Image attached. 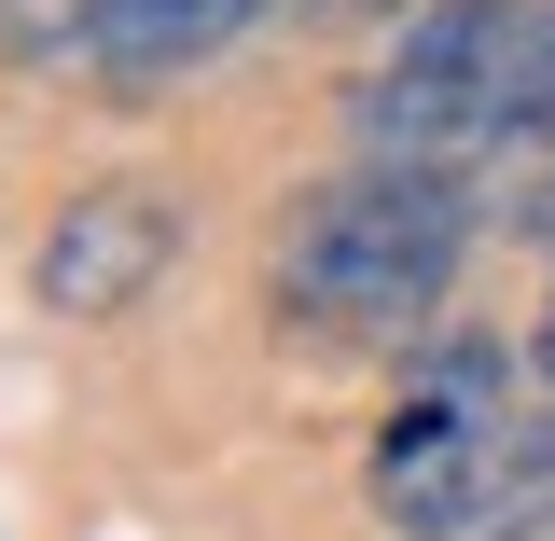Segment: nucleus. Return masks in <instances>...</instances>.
Here are the masks:
<instances>
[{"instance_id":"1","label":"nucleus","mask_w":555,"mask_h":541,"mask_svg":"<svg viewBox=\"0 0 555 541\" xmlns=\"http://www.w3.org/2000/svg\"><path fill=\"white\" fill-rule=\"evenodd\" d=\"M473 250V167H347L278 236V320L306 334H416Z\"/></svg>"},{"instance_id":"2","label":"nucleus","mask_w":555,"mask_h":541,"mask_svg":"<svg viewBox=\"0 0 555 541\" xmlns=\"http://www.w3.org/2000/svg\"><path fill=\"white\" fill-rule=\"evenodd\" d=\"M514 56H528V0H416L375 83L347 98L361 167H459L473 139L514 126Z\"/></svg>"},{"instance_id":"3","label":"nucleus","mask_w":555,"mask_h":541,"mask_svg":"<svg viewBox=\"0 0 555 541\" xmlns=\"http://www.w3.org/2000/svg\"><path fill=\"white\" fill-rule=\"evenodd\" d=\"M181 265V208L153 195V181H98V195H69L56 208V236H42V306L56 320H126L153 278Z\"/></svg>"},{"instance_id":"4","label":"nucleus","mask_w":555,"mask_h":541,"mask_svg":"<svg viewBox=\"0 0 555 541\" xmlns=\"http://www.w3.org/2000/svg\"><path fill=\"white\" fill-rule=\"evenodd\" d=\"M250 14H264V0H83V69H112V83H167V69L222 56Z\"/></svg>"},{"instance_id":"5","label":"nucleus","mask_w":555,"mask_h":541,"mask_svg":"<svg viewBox=\"0 0 555 541\" xmlns=\"http://www.w3.org/2000/svg\"><path fill=\"white\" fill-rule=\"evenodd\" d=\"M500 139H555V0H528V56H514V126Z\"/></svg>"},{"instance_id":"6","label":"nucleus","mask_w":555,"mask_h":541,"mask_svg":"<svg viewBox=\"0 0 555 541\" xmlns=\"http://www.w3.org/2000/svg\"><path fill=\"white\" fill-rule=\"evenodd\" d=\"M528 236H542V250H555V181H542V195H528Z\"/></svg>"},{"instance_id":"7","label":"nucleus","mask_w":555,"mask_h":541,"mask_svg":"<svg viewBox=\"0 0 555 541\" xmlns=\"http://www.w3.org/2000/svg\"><path fill=\"white\" fill-rule=\"evenodd\" d=\"M542 375H555V306H542Z\"/></svg>"}]
</instances>
